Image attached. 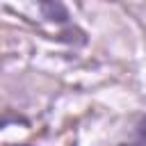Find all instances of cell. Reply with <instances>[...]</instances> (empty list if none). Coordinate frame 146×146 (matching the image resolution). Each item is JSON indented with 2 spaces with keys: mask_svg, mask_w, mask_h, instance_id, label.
I'll list each match as a JSON object with an SVG mask.
<instances>
[{
  "mask_svg": "<svg viewBox=\"0 0 146 146\" xmlns=\"http://www.w3.org/2000/svg\"><path fill=\"white\" fill-rule=\"evenodd\" d=\"M41 9V16L46 21H55V23H68V11L59 0H34Z\"/></svg>",
  "mask_w": 146,
  "mask_h": 146,
  "instance_id": "1",
  "label": "cell"
},
{
  "mask_svg": "<svg viewBox=\"0 0 146 146\" xmlns=\"http://www.w3.org/2000/svg\"><path fill=\"white\" fill-rule=\"evenodd\" d=\"M125 146H146V114L137 121V125L132 130V137Z\"/></svg>",
  "mask_w": 146,
  "mask_h": 146,
  "instance_id": "2",
  "label": "cell"
},
{
  "mask_svg": "<svg viewBox=\"0 0 146 146\" xmlns=\"http://www.w3.org/2000/svg\"><path fill=\"white\" fill-rule=\"evenodd\" d=\"M11 123H25V119H21V116H5V119H0V130L11 125Z\"/></svg>",
  "mask_w": 146,
  "mask_h": 146,
  "instance_id": "3",
  "label": "cell"
},
{
  "mask_svg": "<svg viewBox=\"0 0 146 146\" xmlns=\"http://www.w3.org/2000/svg\"><path fill=\"white\" fill-rule=\"evenodd\" d=\"M18 146H27V144H18Z\"/></svg>",
  "mask_w": 146,
  "mask_h": 146,
  "instance_id": "4",
  "label": "cell"
}]
</instances>
